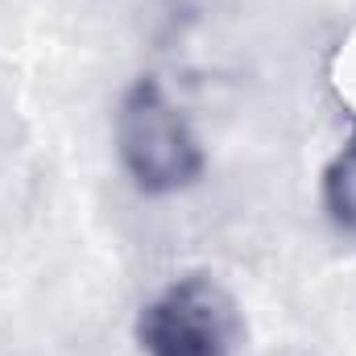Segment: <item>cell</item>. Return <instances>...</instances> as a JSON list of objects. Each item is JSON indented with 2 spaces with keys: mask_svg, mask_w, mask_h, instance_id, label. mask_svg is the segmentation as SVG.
Instances as JSON below:
<instances>
[{
  "mask_svg": "<svg viewBox=\"0 0 356 356\" xmlns=\"http://www.w3.org/2000/svg\"><path fill=\"white\" fill-rule=\"evenodd\" d=\"M323 207L340 228L356 232V124L344 141V149L323 170Z\"/></svg>",
  "mask_w": 356,
  "mask_h": 356,
  "instance_id": "3",
  "label": "cell"
},
{
  "mask_svg": "<svg viewBox=\"0 0 356 356\" xmlns=\"http://www.w3.org/2000/svg\"><path fill=\"white\" fill-rule=\"evenodd\" d=\"M116 154L141 195H175L203 178V141L166 88L145 75L120 95Z\"/></svg>",
  "mask_w": 356,
  "mask_h": 356,
  "instance_id": "1",
  "label": "cell"
},
{
  "mask_svg": "<svg viewBox=\"0 0 356 356\" xmlns=\"http://www.w3.org/2000/svg\"><path fill=\"white\" fill-rule=\"evenodd\" d=\"M133 332L145 356H232L241 311L211 273H182L137 311Z\"/></svg>",
  "mask_w": 356,
  "mask_h": 356,
  "instance_id": "2",
  "label": "cell"
}]
</instances>
